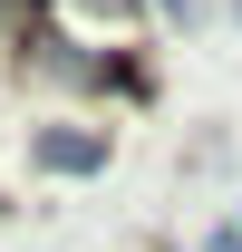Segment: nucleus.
<instances>
[{
	"label": "nucleus",
	"instance_id": "f257e3e1",
	"mask_svg": "<svg viewBox=\"0 0 242 252\" xmlns=\"http://www.w3.org/2000/svg\"><path fill=\"white\" fill-rule=\"evenodd\" d=\"M204 252H242V233H233V223H223V233H213V243H204Z\"/></svg>",
	"mask_w": 242,
	"mask_h": 252
}]
</instances>
